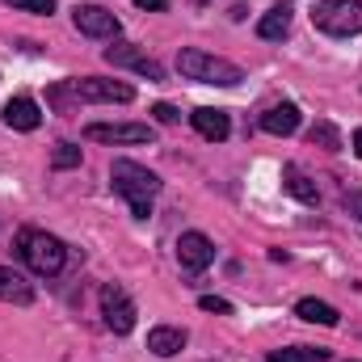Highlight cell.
<instances>
[{"mask_svg": "<svg viewBox=\"0 0 362 362\" xmlns=\"http://www.w3.org/2000/svg\"><path fill=\"white\" fill-rule=\"evenodd\" d=\"M110 185H114L118 198L131 202V215L135 219H148L152 215V198L160 194V177L148 165H139V160H114L110 165Z\"/></svg>", "mask_w": 362, "mask_h": 362, "instance_id": "obj_1", "label": "cell"}, {"mask_svg": "<svg viewBox=\"0 0 362 362\" xmlns=\"http://www.w3.org/2000/svg\"><path fill=\"white\" fill-rule=\"evenodd\" d=\"M177 72L185 81H198V85H219V89H236L245 81V72L223 59V55H211L202 47H181L177 51Z\"/></svg>", "mask_w": 362, "mask_h": 362, "instance_id": "obj_2", "label": "cell"}, {"mask_svg": "<svg viewBox=\"0 0 362 362\" xmlns=\"http://www.w3.org/2000/svg\"><path fill=\"white\" fill-rule=\"evenodd\" d=\"M17 257H21L34 274L55 278V274L68 266V245H64L59 236L42 232V228H21V232H17Z\"/></svg>", "mask_w": 362, "mask_h": 362, "instance_id": "obj_3", "label": "cell"}, {"mask_svg": "<svg viewBox=\"0 0 362 362\" xmlns=\"http://www.w3.org/2000/svg\"><path fill=\"white\" fill-rule=\"evenodd\" d=\"M312 25L329 38L362 34V0H325L312 8Z\"/></svg>", "mask_w": 362, "mask_h": 362, "instance_id": "obj_4", "label": "cell"}, {"mask_svg": "<svg viewBox=\"0 0 362 362\" xmlns=\"http://www.w3.org/2000/svg\"><path fill=\"white\" fill-rule=\"evenodd\" d=\"M101 316H105V329L110 333H118V337H127L131 329H135V299L118 286V282H105L101 286Z\"/></svg>", "mask_w": 362, "mask_h": 362, "instance_id": "obj_5", "label": "cell"}, {"mask_svg": "<svg viewBox=\"0 0 362 362\" xmlns=\"http://www.w3.org/2000/svg\"><path fill=\"white\" fill-rule=\"evenodd\" d=\"M101 55H105V64H114V68H131V72H139V76H148V81H165V68H160L139 42H114V47H105Z\"/></svg>", "mask_w": 362, "mask_h": 362, "instance_id": "obj_6", "label": "cell"}, {"mask_svg": "<svg viewBox=\"0 0 362 362\" xmlns=\"http://www.w3.org/2000/svg\"><path fill=\"white\" fill-rule=\"evenodd\" d=\"M85 139H93V144H152L156 131L148 122H89Z\"/></svg>", "mask_w": 362, "mask_h": 362, "instance_id": "obj_7", "label": "cell"}, {"mask_svg": "<svg viewBox=\"0 0 362 362\" xmlns=\"http://www.w3.org/2000/svg\"><path fill=\"white\" fill-rule=\"evenodd\" d=\"M72 93H76V101H118V105H127V101H135V89L127 85V81H105V76H81V81H68Z\"/></svg>", "mask_w": 362, "mask_h": 362, "instance_id": "obj_8", "label": "cell"}, {"mask_svg": "<svg viewBox=\"0 0 362 362\" xmlns=\"http://www.w3.org/2000/svg\"><path fill=\"white\" fill-rule=\"evenodd\" d=\"M72 21H76V30L85 38H118V30H122V21L110 8H101V4H76Z\"/></svg>", "mask_w": 362, "mask_h": 362, "instance_id": "obj_9", "label": "cell"}, {"mask_svg": "<svg viewBox=\"0 0 362 362\" xmlns=\"http://www.w3.org/2000/svg\"><path fill=\"white\" fill-rule=\"evenodd\" d=\"M177 262L185 274H202L215 262V245L206 232H181L177 236Z\"/></svg>", "mask_w": 362, "mask_h": 362, "instance_id": "obj_10", "label": "cell"}, {"mask_svg": "<svg viewBox=\"0 0 362 362\" xmlns=\"http://www.w3.org/2000/svg\"><path fill=\"white\" fill-rule=\"evenodd\" d=\"M189 122H194V131L202 135V139H228L232 135V118L223 114V110H215V105H198L194 114H189Z\"/></svg>", "mask_w": 362, "mask_h": 362, "instance_id": "obj_11", "label": "cell"}, {"mask_svg": "<svg viewBox=\"0 0 362 362\" xmlns=\"http://www.w3.org/2000/svg\"><path fill=\"white\" fill-rule=\"evenodd\" d=\"M299 122H303V114H299V105H295V101L270 105V110L262 114V131H266V135H295V131H299Z\"/></svg>", "mask_w": 362, "mask_h": 362, "instance_id": "obj_12", "label": "cell"}, {"mask_svg": "<svg viewBox=\"0 0 362 362\" xmlns=\"http://www.w3.org/2000/svg\"><path fill=\"white\" fill-rule=\"evenodd\" d=\"M0 303H17V308L34 303V282L13 266H0Z\"/></svg>", "mask_w": 362, "mask_h": 362, "instance_id": "obj_13", "label": "cell"}, {"mask_svg": "<svg viewBox=\"0 0 362 362\" xmlns=\"http://www.w3.org/2000/svg\"><path fill=\"white\" fill-rule=\"evenodd\" d=\"M38 122H42V110H38L34 97H13L4 105V127H13V131H38Z\"/></svg>", "mask_w": 362, "mask_h": 362, "instance_id": "obj_14", "label": "cell"}, {"mask_svg": "<svg viewBox=\"0 0 362 362\" xmlns=\"http://www.w3.org/2000/svg\"><path fill=\"white\" fill-rule=\"evenodd\" d=\"M291 21H295V8L282 0V4H274L270 13H262V21H257V38H266V42L286 38V34H291Z\"/></svg>", "mask_w": 362, "mask_h": 362, "instance_id": "obj_15", "label": "cell"}, {"mask_svg": "<svg viewBox=\"0 0 362 362\" xmlns=\"http://www.w3.org/2000/svg\"><path fill=\"white\" fill-rule=\"evenodd\" d=\"M148 350L156 354V358H173L185 350V329L177 325H156L152 333H148Z\"/></svg>", "mask_w": 362, "mask_h": 362, "instance_id": "obj_16", "label": "cell"}, {"mask_svg": "<svg viewBox=\"0 0 362 362\" xmlns=\"http://www.w3.org/2000/svg\"><path fill=\"white\" fill-rule=\"evenodd\" d=\"M282 185H286V194H291V198H299L303 206H316V202H320V189H316V181L308 177L299 165H282Z\"/></svg>", "mask_w": 362, "mask_h": 362, "instance_id": "obj_17", "label": "cell"}, {"mask_svg": "<svg viewBox=\"0 0 362 362\" xmlns=\"http://www.w3.org/2000/svg\"><path fill=\"white\" fill-rule=\"evenodd\" d=\"M295 316L308 320V325H325V329H337V325H341V312H337L333 303H325V299H312V295L295 303Z\"/></svg>", "mask_w": 362, "mask_h": 362, "instance_id": "obj_18", "label": "cell"}, {"mask_svg": "<svg viewBox=\"0 0 362 362\" xmlns=\"http://www.w3.org/2000/svg\"><path fill=\"white\" fill-rule=\"evenodd\" d=\"M266 362H329V350H320V346H286V350H270Z\"/></svg>", "mask_w": 362, "mask_h": 362, "instance_id": "obj_19", "label": "cell"}, {"mask_svg": "<svg viewBox=\"0 0 362 362\" xmlns=\"http://www.w3.org/2000/svg\"><path fill=\"white\" fill-rule=\"evenodd\" d=\"M308 144H312V148H325V152H341V131L320 118V122L308 131Z\"/></svg>", "mask_w": 362, "mask_h": 362, "instance_id": "obj_20", "label": "cell"}, {"mask_svg": "<svg viewBox=\"0 0 362 362\" xmlns=\"http://www.w3.org/2000/svg\"><path fill=\"white\" fill-rule=\"evenodd\" d=\"M76 165H81V148H76V144H55L51 169H76Z\"/></svg>", "mask_w": 362, "mask_h": 362, "instance_id": "obj_21", "label": "cell"}, {"mask_svg": "<svg viewBox=\"0 0 362 362\" xmlns=\"http://www.w3.org/2000/svg\"><path fill=\"white\" fill-rule=\"evenodd\" d=\"M8 8H17V13H38V17H51L55 13V0H4Z\"/></svg>", "mask_w": 362, "mask_h": 362, "instance_id": "obj_22", "label": "cell"}, {"mask_svg": "<svg viewBox=\"0 0 362 362\" xmlns=\"http://www.w3.org/2000/svg\"><path fill=\"white\" fill-rule=\"evenodd\" d=\"M198 308H202V312H219V316H232V303H228V299H219V295H202V299H198Z\"/></svg>", "mask_w": 362, "mask_h": 362, "instance_id": "obj_23", "label": "cell"}, {"mask_svg": "<svg viewBox=\"0 0 362 362\" xmlns=\"http://www.w3.org/2000/svg\"><path fill=\"white\" fill-rule=\"evenodd\" d=\"M152 114H156V122H165V127H173L181 114H177V105H169V101H160V105H152Z\"/></svg>", "mask_w": 362, "mask_h": 362, "instance_id": "obj_24", "label": "cell"}, {"mask_svg": "<svg viewBox=\"0 0 362 362\" xmlns=\"http://www.w3.org/2000/svg\"><path fill=\"white\" fill-rule=\"evenodd\" d=\"M341 202H346V211H350V215H354V219L362 223V194H358V189H350V194H346Z\"/></svg>", "mask_w": 362, "mask_h": 362, "instance_id": "obj_25", "label": "cell"}, {"mask_svg": "<svg viewBox=\"0 0 362 362\" xmlns=\"http://www.w3.org/2000/svg\"><path fill=\"white\" fill-rule=\"evenodd\" d=\"M135 4H139L144 13H165V8H169V0H135Z\"/></svg>", "mask_w": 362, "mask_h": 362, "instance_id": "obj_26", "label": "cell"}, {"mask_svg": "<svg viewBox=\"0 0 362 362\" xmlns=\"http://www.w3.org/2000/svg\"><path fill=\"white\" fill-rule=\"evenodd\" d=\"M354 156H358V160H362V127H358V131H354Z\"/></svg>", "mask_w": 362, "mask_h": 362, "instance_id": "obj_27", "label": "cell"}, {"mask_svg": "<svg viewBox=\"0 0 362 362\" xmlns=\"http://www.w3.org/2000/svg\"><path fill=\"white\" fill-rule=\"evenodd\" d=\"M198 4H206V0H198Z\"/></svg>", "mask_w": 362, "mask_h": 362, "instance_id": "obj_28", "label": "cell"}]
</instances>
